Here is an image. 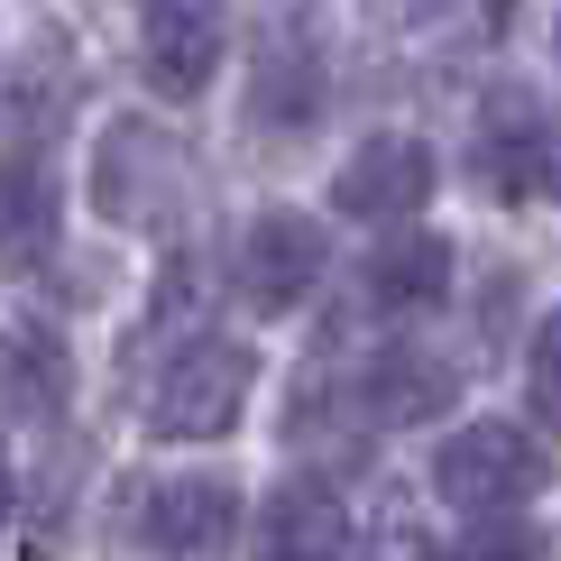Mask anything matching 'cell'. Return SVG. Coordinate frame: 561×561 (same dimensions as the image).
<instances>
[{
    "mask_svg": "<svg viewBox=\"0 0 561 561\" xmlns=\"http://www.w3.org/2000/svg\"><path fill=\"white\" fill-rule=\"evenodd\" d=\"M249 387H259V350L230 341V332H203V341H184L175 368L157 378L148 424L167 433V442H221L230 424H240Z\"/></svg>",
    "mask_w": 561,
    "mask_h": 561,
    "instance_id": "1",
    "label": "cell"
},
{
    "mask_svg": "<svg viewBox=\"0 0 561 561\" xmlns=\"http://www.w3.org/2000/svg\"><path fill=\"white\" fill-rule=\"evenodd\" d=\"M543 442L525 424H460L433 451V488L460 506V516H525V497H543Z\"/></svg>",
    "mask_w": 561,
    "mask_h": 561,
    "instance_id": "2",
    "label": "cell"
},
{
    "mask_svg": "<svg viewBox=\"0 0 561 561\" xmlns=\"http://www.w3.org/2000/svg\"><path fill=\"white\" fill-rule=\"evenodd\" d=\"M175 184H184V148L157 121H121L92 157V213L121 230H157L175 213Z\"/></svg>",
    "mask_w": 561,
    "mask_h": 561,
    "instance_id": "3",
    "label": "cell"
},
{
    "mask_svg": "<svg viewBox=\"0 0 561 561\" xmlns=\"http://www.w3.org/2000/svg\"><path fill=\"white\" fill-rule=\"evenodd\" d=\"M470 167H479V184H488L497 203H534V194H561V129H552V111H543V102H525V92L488 102Z\"/></svg>",
    "mask_w": 561,
    "mask_h": 561,
    "instance_id": "4",
    "label": "cell"
},
{
    "mask_svg": "<svg viewBox=\"0 0 561 561\" xmlns=\"http://www.w3.org/2000/svg\"><path fill=\"white\" fill-rule=\"evenodd\" d=\"M240 534V488L230 479H157L138 506V543L167 561H221Z\"/></svg>",
    "mask_w": 561,
    "mask_h": 561,
    "instance_id": "5",
    "label": "cell"
},
{
    "mask_svg": "<svg viewBox=\"0 0 561 561\" xmlns=\"http://www.w3.org/2000/svg\"><path fill=\"white\" fill-rule=\"evenodd\" d=\"M433 184H442V167H433V148L424 138H368V148H350V167H341V184H332V203L350 221H414L433 203Z\"/></svg>",
    "mask_w": 561,
    "mask_h": 561,
    "instance_id": "6",
    "label": "cell"
},
{
    "mask_svg": "<svg viewBox=\"0 0 561 561\" xmlns=\"http://www.w3.org/2000/svg\"><path fill=\"white\" fill-rule=\"evenodd\" d=\"M322 221H304V213H259L249 221V240H240V295L259 304V313H295L304 295L322 286Z\"/></svg>",
    "mask_w": 561,
    "mask_h": 561,
    "instance_id": "7",
    "label": "cell"
},
{
    "mask_svg": "<svg viewBox=\"0 0 561 561\" xmlns=\"http://www.w3.org/2000/svg\"><path fill=\"white\" fill-rule=\"evenodd\" d=\"M138 65H148V83L167 92V102H194V92L213 83V65H221V19L203 10V0H157L148 37H138Z\"/></svg>",
    "mask_w": 561,
    "mask_h": 561,
    "instance_id": "8",
    "label": "cell"
},
{
    "mask_svg": "<svg viewBox=\"0 0 561 561\" xmlns=\"http://www.w3.org/2000/svg\"><path fill=\"white\" fill-rule=\"evenodd\" d=\"M259 561H350V506L322 479H286L259 516Z\"/></svg>",
    "mask_w": 561,
    "mask_h": 561,
    "instance_id": "9",
    "label": "cell"
},
{
    "mask_svg": "<svg viewBox=\"0 0 561 561\" xmlns=\"http://www.w3.org/2000/svg\"><path fill=\"white\" fill-rule=\"evenodd\" d=\"M65 396H75V350H65V332L10 313L0 322V405L10 414H56Z\"/></svg>",
    "mask_w": 561,
    "mask_h": 561,
    "instance_id": "10",
    "label": "cell"
},
{
    "mask_svg": "<svg viewBox=\"0 0 561 561\" xmlns=\"http://www.w3.org/2000/svg\"><path fill=\"white\" fill-rule=\"evenodd\" d=\"M451 396H460V378L433 350H378V359L359 368V414L368 424H433Z\"/></svg>",
    "mask_w": 561,
    "mask_h": 561,
    "instance_id": "11",
    "label": "cell"
},
{
    "mask_svg": "<svg viewBox=\"0 0 561 561\" xmlns=\"http://www.w3.org/2000/svg\"><path fill=\"white\" fill-rule=\"evenodd\" d=\"M249 111H259V129H313L322 121V46L313 37H267L259 56V83H249Z\"/></svg>",
    "mask_w": 561,
    "mask_h": 561,
    "instance_id": "12",
    "label": "cell"
},
{
    "mask_svg": "<svg viewBox=\"0 0 561 561\" xmlns=\"http://www.w3.org/2000/svg\"><path fill=\"white\" fill-rule=\"evenodd\" d=\"M359 295L378 304V313H424V304L451 295V240H387L378 259L359 267Z\"/></svg>",
    "mask_w": 561,
    "mask_h": 561,
    "instance_id": "13",
    "label": "cell"
},
{
    "mask_svg": "<svg viewBox=\"0 0 561 561\" xmlns=\"http://www.w3.org/2000/svg\"><path fill=\"white\" fill-rule=\"evenodd\" d=\"M56 249V184L28 157H0V267H37Z\"/></svg>",
    "mask_w": 561,
    "mask_h": 561,
    "instance_id": "14",
    "label": "cell"
},
{
    "mask_svg": "<svg viewBox=\"0 0 561 561\" xmlns=\"http://www.w3.org/2000/svg\"><path fill=\"white\" fill-rule=\"evenodd\" d=\"M525 405L543 433H561V313H543L525 341Z\"/></svg>",
    "mask_w": 561,
    "mask_h": 561,
    "instance_id": "15",
    "label": "cell"
},
{
    "mask_svg": "<svg viewBox=\"0 0 561 561\" xmlns=\"http://www.w3.org/2000/svg\"><path fill=\"white\" fill-rule=\"evenodd\" d=\"M451 561H543V534H534L525 516H488L451 543Z\"/></svg>",
    "mask_w": 561,
    "mask_h": 561,
    "instance_id": "16",
    "label": "cell"
},
{
    "mask_svg": "<svg viewBox=\"0 0 561 561\" xmlns=\"http://www.w3.org/2000/svg\"><path fill=\"white\" fill-rule=\"evenodd\" d=\"M359 561H433V543H424V525H414V506L405 497H387L378 506V534H368V552Z\"/></svg>",
    "mask_w": 561,
    "mask_h": 561,
    "instance_id": "17",
    "label": "cell"
},
{
    "mask_svg": "<svg viewBox=\"0 0 561 561\" xmlns=\"http://www.w3.org/2000/svg\"><path fill=\"white\" fill-rule=\"evenodd\" d=\"M10 497H19V479H10V442H0V516H10Z\"/></svg>",
    "mask_w": 561,
    "mask_h": 561,
    "instance_id": "18",
    "label": "cell"
},
{
    "mask_svg": "<svg viewBox=\"0 0 561 561\" xmlns=\"http://www.w3.org/2000/svg\"><path fill=\"white\" fill-rule=\"evenodd\" d=\"M387 10H405V0H387Z\"/></svg>",
    "mask_w": 561,
    "mask_h": 561,
    "instance_id": "19",
    "label": "cell"
}]
</instances>
